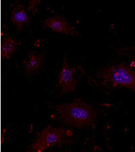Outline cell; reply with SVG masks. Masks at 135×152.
I'll return each instance as SVG.
<instances>
[{"label":"cell","mask_w":135,"mask_h":152,"mask_svg":"<svg viewBox=\"0 0 135 152\" xmlns=\"http://www.w3.org/2000/svg\"><path fill=\"white\" fill-rule=\"evenodd\" d=\"M53 116L63 123L82 129L94 127L98 119L94 107L80 98L56 105Z\"/></svg>","instance_id":"obj_1"},{"label":"cell","mask_w":135,"mask_h":152,"mask_svg":"<svg viewBox=\"0 0 135 152\" xmlns=\"http://www.w3.org/2000/svg\"><path fill=\"white\" fill-rule=\"evenodd\" d=\"M95 78L104 87L126 88L135 92V71L126 63L107 66L98 71Z\"/></svg>","instance_id":"obj_2"},{"label":"cell","mask_w":135,"mask_h":152,"mask_svg":"<svg viewBox=\"0 0 135 152\" xmlns=\"http://www.w3.org/2000/svg\"><path fill=\"white\" fill-rule=\"evenodd\" d=\"M73 132L64 127L45 126L29 147L28 152H44L55 146H61L72 141Z\"/></svg>","instance_id":"obj_3"},{"label":"cell","mask_w":135,"mask_h":152,"mask_svg":"<svg viewBox=\"0 0 135 152\" xmlns=\"http://www.w3.org/2000/svg\"><path fill=\"white\" fill-rule=\"evenodd\" d=\"M78 81L79 69L71 65L68 56L65 55L63 57L56 80L57 89L63 94H70L77 89Z\"/></svg>","instance_id":"obj_4"},{"label":"cell","mask_w":135,"mask_h":152,"mask_svg":"<svg viewBox=\"0 0 135 152\" xmlns=\"http://www.w3.org/2000/svg\"><path fill=\"white\" fill-rule=\"evenodd\" d=\"M43 27L55 33L63 35L78 37L81 33L78 29L73 26L64 17L54 15L44 19L42 22Z\"/></svg>","instance_id":"obj_5"},{"label":"cell","mask_w":135,"mask_h":152,"mask_svg":"<svg viewBox=\"0 0 135 152\" xmlns=\"http://www.w3.org/2000/svg\"><path fill=\"white\" fill-rule=\"evenodd\" d=\"M28 10L19 1H12L10 4V20L17 33H20L30 23Z\"/></svg>","instance_id":"obj_6"},{"label":"cell","mask_w":135,"mask_h":152,"mask_svg":"<svg viewBox=\"0 0 135 152\" xmlns=\"http://www.w3.org/2000/svg\"><path fill=\"white\" fill-rule=\"evenodd\" d=\"M45 61V56L42 53L34 50L29 51L23 61L24 74L28 77L37 74L43 68Z\"/></svg>","instance_id":"obj_7"},{"label":"cell","mask_w":135,"mask_h":152,"mask_svg":"<svg viewBox=\"0 0 135 152\" xmlns=\"http://www.w3.org/2000/svg\"><path fill=\"white\" fill-rule=\"evenodd\" d=\"M20 42L10 35H4L1 39V53L3 59L9 60L15 54Z\"/></svg>","instance_id":"obj_8"},{"label":"cell","mask_w":135,"mask_h":152,"mask_svg":"<svg viewBox=\"0 0 135 152\" xmlns=\"http://www.w3.org/2000/svg\"><path fill=\"white\" fill-rule=\"evenodd\" d=\"M41 1L39 0H31L28 2V10L29 12H31L33 14H36L39 11V6L41 5Z\"/></svg>","instance_id":"obj_9"},{"label":"cell","mask_w":135,"mask_h":152,"mask_svg":"<svg viewBox=\"0 0 135 152\" xmlns=\"http://www.w3.org/2000/svg\"><path fill=\"white\" fill-rule=\"evenodd\" d=\"M91 152H100V149H99V147L95 146V147H94V148H93V151Z\"/></svg>","instance_id":"obj_10"}]
</instances>
